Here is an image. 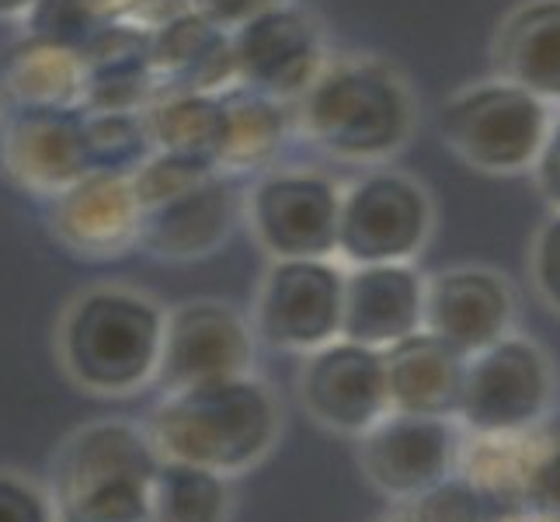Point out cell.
<instances>
[{
    "mask_svg": "<svg viewBox=\"0 0 560 522\" xmlns=\"http://www.w3.org/2000/svg\"><path fill=\"white\" fill-rule=\"evenodd\" d=\"M293 105L303 137L338 161L390 158L415 123L408 88L373 60H327Z\"/></svg>",
    "mask_w": 560,
    "mask_h": 522,
    "instance_id": "1",
    "label": "cell"
},
{
    "mask_svg": "<svg viewBox=\"0 0 560 522\" xmlns=\"http://www.w3.org/2000/svg\"><path fill=\"white\" fill-rule=\"evenodd\" d=\"M153 436L171 460L234 471L258 460L276 436L272 394L250 376L185 386L153 418Z\"/></svg>",
    "mask_w": 560,
    "mask_h": 522,
    "instance_id": "2",
    "label": "cell"
},
{
    "mask_svg": "<svg viewBox=\"0 0 560 522\" xmlns=\"http://www.w3.org/2000/svg\"><path fill=\"white\" fill-rule=\"evenodd\" d=\"M164 311L132 289L102 286L77 297L63 321V362L70 376L102 394H126L158 373Z\"/></svg>",
    "mask_w": 560,
    "mask_h": 522,
    "instance_id": "3",
    "label": "cell"
},
{
    "mask_svg": "<svg viewBox=\"0 0 560 522\" xmlns=\"http://www.w3.org/2000/svg\"><path fill=\"white\" fill-rule=\"evenodd\" d=\"M158 474L147 442L129 425H94L70 442L60 498L70 522H122L150 515Z\"/></svg>",
    "mask_w": 560,
    "mask_h": 522,
    "instance_id": "4",
    "label": "cell"
},
{
    "mask_svg": "<svg viewBox=\"0 0 560 522\" xmlns=\"http://www.w3.org/2000/svg\"><path fill=\"white\" fill-rule=\"evenodd\" d=\"M439 129L477 171L512 174L536 164L547 140V105L509 81L459 91L442 105Z\"/></svg>",
    "mask_w": 560,
    "mask_h": 522,
    "instance_id": "5",
    "label": "cell"
},
{
    "mask_svg": "<svg viewBox=\"0 0 560 522\" xmlns=\"http://www.w3.org/2000/svg\"><path fill=\"white\" fill-rule=\"evenodd\" d=\"M341 188L306 167H268L244 196L250 234L272 258H331Z\"/></svg>",
    "mask_w": 560,
    "mask_h": 522,
    "instance_id": "6",
    "label": "cell"
},
{
    "mask_svg": "<svg viewBox=\"0 0 560 522\" xmlns=\"http://www.w3.org/2000/svg\"><path fill=\"white\" fill-rule=\"evenodd\" d=\"M432 230L424 188L397 171L362 174L341 192L338 255L352 265L408 262Z\"/></svg>",
    "mask_w": 560,
    "mask_h": 522,
    "instance_id": "7",
    "label": "cell"
},
{
    "mask_svg": "<svg viewBox=\"0 0 560 522\" xmlns=\"http://www.w3.org/2000/svg\"><path fill=\"white\" fill-rule=\"evenodd\" d=\"M237 84L293 105L327 63L317 18L285 0L230 32Z\"/></svg>",
    "mask_w": 560,
    "mask_h": 522,
    "instance_id": "8",
    "label": "cell"
},
{
    "mask_svg": "<svg viewBox=\"0 0 560 522\" xmlns=\"http://www.w3.org/2000/svg\"><path fill=\"white\" fill-rule=\"evenodd\" d=\"M345 272L327 258H276L258 297V332L293 352H317L341 332Z\"/></svg>",
    "mask_w": 560,
    "mask_h": 522,
    "instance_id": "9",
    "label": "cell"
},
{
    "mask_svg": "<svg viewBox=\"0 0 560 522\" xmlns=\"http://www.w3.org/2000/svg\"><path fill=\"white\" fill-rule=\"evenodd\" d=\"M0 174L25 196L52 199L91 174L81 108H14L0 129Z\"/></svg>",
    "mask_w": 560,
    "mask_h": 522,
    "instance_id": "10",
    "label": "cell"
},
{
    "mask_svg": "<svg viewBox=\"0 0 560 522\" xmlns=\"http://www.w3.org/2000/svg\"><path fill=\"white\" fill-rule=\"evenodd\" d=\"M547 404V362L539 348L498 338L467 366L459 415L480 436L523 432Z\"/></svg>",
    "mask_w": 560,
    "mask_h": 522,
    "instance_id": "11",
    "label": "cell"
},
{
    "mask_svg": "<svg viewBox=\"0 0 560 522\" xmlns=\"http://www.w3.org/2000/svg\"><path fill=\"white\" fill-rule=\"evenodd\" d=\"M250 366L247 324L223 303L196 300L164 317L158 376L171 394L185 386L244 376Z\"/></svg>",
    "mask_w": 560,
    "mask_h": 522,
    "instance_id": "12",
    "label": "cell"
},
{
    "mask_svg": "<svg viewBox=\"0 0 560 522\" xmlns=\"http://www.w3.org/2000/svg\"><path fill=\"white\" fill-rule=\"evenodd\" d=\"M49 202L56 241L81 258H119L140 244L143 209L126 174L91 171Z\"/></svg>",
    "mask_w": 560,
    "mask_h": 522,
    "instance_id": "13",
    "label": "cell"
},
{
    "mask_svg": "<svg viewBox=\"0 0 560 522\" xmlns=\"http://www.w3.org/2000/svg\"><path fill=\"white\" fill-rule=\"evenodd\" d=\"M303 401L324 425L362 432L386 408L383 352L359 341H327L303 370Z\"/></svg>",
    "mask_w": 560,
    "mask_h": 522,
    "instance_id": "14",
    "label": "cell"
},
{
    "mask_svg": "<svg viewBox=\"0 0 560 522\" xmlns=\"http://www.w3.org/2000/svg\"><path fill=\"white\" fill-rule=\"evenodd\" d=\"M241 217V192L230 174H209L140 217V247L158 258H202L212 255Z\"/></svg>",
    "mask_w": 560,
    "mask_h": 522,
    "instance_id": "15",
    "label": "cell"
},
{
    "mask_svg": "<svg viewBox=\"0 0 560 522\" xmlns=\"http://www.w3.org/2000/svg\"><path fill=\"white\" fill-rule=\"evenodd\" d=\"M424 289L404 262L355 265L341 286V338L386 348L418 332Z\"/></svg>",
    "mask_w": 560,
    "mask_h": 522,
    "instance_id": "16",
    "label": "cell"
},
{
    "mask_svg": "<svg viewBox=\"0 0 560 522\" xmlns=\"http://www.w3.org/2000/svg\"><path fill=\"white\" fill-rule=\"evenodd\" d=\"M512 317V297L505 282L480 268H456L442 272L424 289L421 324L429 335L450 341L463 356L485 352L505 335Z\"/></svg>",
    "mask_w": 560,
    "mask_h": 522,
    "instance_id": "17",
    "label": "cell"
},
{
    "mask_svg": "<svg viewBox=\"0 0 560 522\" xmlns=\"http://www.w3.org/2000/svg\"><path fill=\"white\" fill-rule=\"evenodd\" d=\"M386 373V404L397 415L446 418L459 411L467 356L435 335H408L380 348Z\"/></svg>",
    "mask_w": 560,
    "mask_h": 522,
    "instance_id": "18",
    "label": "cell"
},
{
    "mask_svg": "<svg viewBox=\"0 0 560 522\" xmlns=\"http://www.w3.org/2000/svg\"><path fill=\"white\" fill-rule=\"evenodd\" d=\"M453 432L442 418L397 415L376 425L362 446V467L386 495H421L450 471Z\"/></svg>",
    "mask_w": 560,
    "mask_h": 522,
    "instance_id": "19",
    "label": "cell"
},
{
    "mask_svg": "<svg viewBox=\"0 0 560 522\" xmlns=\"http://www.w3.org/2000/svg\"><path fill=\"white\" fill-rule=\"evenodd\" d=\"M150 67L158 91L220 94L237 84L230 32L206 22L191 8L150 28Z\"/></svg>",
    "mask_w": 560,
    "mask_h": 522,
    "instance_id": "20",
    "label": "cell"
},
{
    "mask_svg": "<svg viewBox=\"0 0 560 522\" xmlns=\"http://www.w3.org/2000/svg\"><path fill=\"white\" fill-rule=\"evenodd\" d=\"M84 112H143L158 91L150 67V32L112 25L81 49Z\"/></svg>",
    "mask_w": 560,
    "mask_h": 522,
    "instance_id": "21",
    "label": "cell"
},
{
    "mask_svg": "<svg viewBox=\"0 0 560 522\" xmlns=\"http://www.w3.org/2000/svg\"><path fill=\"white\" fill-rule=\"evenodd\" d=\"M494 67L539 102H560V0H529L501 25Z\"/></svg>",
    "mask_w": 560,
    "mask_h": 522,
    "instance_id": "22",
    "label": "cell"
},
{
    "mask_svg": "<svg viewBox=\"0 0 560 522\" xmlns=\"http://www.w3.org/2000/svg\"><path fill=\"white\" fill-rule=\"evenodd\" d=\"M223 102V143L217 171L241 178V174H261L268 167H276L279 153L289 140V105L265 98V94L250 88H226L220 91Z\"/></svg>",
    "mask_w": 560,
    "mask_h": 522,
    "instance_id": "23",
    "label": "cell"
},
{
    "mask_svg": "<svg viewBox=\"0 0 560 522\" xmlns=\"http://www.w3.org/2000/svg\"><path fill=\"white\" fill-rule=\"evenodd\" d=\"M0 84L14 108H81L84 60L70 46L25 35L0 63Z\"/></svg>",
    "mask_w": 560,
    "mask_h": 522,
    "instance_id": "24",
    "label": "cell"
},
{
    "mask_svg": "<svg viewBox=\"0 0 560 522\" xmlns=\"http://www.w3.org/2000/svg\"><path fill=\"white\" fill-rule=\"evenodd\" d=\"M153 150L217 167L223 143V102L202 91H153L143 108Z\"/></svg>",
    "mask_w": 560,
    "mask_h": 522,
    "instance_id": "25",
    "label": "cell"
},
{
    "mask_svg": "<svg viewBox=\"0 0 560 522\" xmlns=\"http://www.w3.org/2000/svg\"><path fill=\"white\" fill-rule=\"evenodd\" d=\"M226 491L209 467L167 460L150 480L153 522H223Z\"/></svg>",
    "mask_w": 560,
    "mask_h": 522,
    "instance_id": "26",
    "label": "cell"
},
{
    "mask_svg": "<svg viewBox=\"0 0 560 522\" xmlns=\"http://www.w3.org/2000/svg\"><path fill=\"white\" fill-rule=\"evenodd\" d=\"M84 143L91 171L126 174V178L153 153L143 112H84Z\"/></svg>",
    "mask_w": 560,
    "mask_h": 522,
    "instance_id": "27",
    "label": "cell"
},
{
    "mask_svg": "<svg viewBox=\"0 0 560 522\" xmlns=\"http://www.w3.org/2000/svg\"><path fill=\"white\" fill-rule=\"evenodd\" d=\"M25 35L49 38L81 53L94 35L119 25L115 0H35V8L22 18Z\"/></svg>",
    "mask_w": 560,
    "mask_h": 522,
    "instance_id": "28",
    "label": "cell"
},
{
    "mask_svg": "<svg viewBox=\"0 0 560 522\" xmlns=\"http://www.w3.org/2000/svg\"><path fill=\"white\" fill-rule=\"evenodd\" d=\"M518 506L526 509V522H560V425L544 436H529Z\"/></svg>",
    "mask_w": 560,
    "mask_h": 522,
    "instance_id": "29",
    "label": "cell"
},
{
    "mask_svg": "<svg viewBox=\"0 0 560 522\" xmlns=\"http://www.w3.org/2000/svg\"><path fill=\"white\" fill-rule=\"evenodd\" d=\"M209 174H217V167L153 150L150 158L129 174V185H132V196H137L140 209H153V206L182 196L185 188L206 182Z\"/></svg>",
    "mask_w": 560,
    "mask_h": 522,
    "instance_id": "30",
    "label": "cell"
},
{
    "mask_svg": "<svg viewBox=\"0 0 560 522\" xmlns=\"http://www.w3.org/2000/svg\"><path fill=\"white\" fill-rule=\"evenodd\" d=\"M411 522H485V498L474 485L463 480H446L421 491Z\"/></svg>",
    "mask_w": 560,
    "mask_h": 522,
    "instance_id": "31",
    "label": "cell"
},
{
    "mask_svg": "<svg viewBox=\"0 0 560 522\" xmlns=\"http://www.w3.org/2000/svg\"><path fill=\"white\" fill-rule=\"evenodd\" d=\"M536 286L547 297L550 306L560 311V212L544 227V234L536 241Z\"/></svg>",
    "mask_w": 560,
    "mask_h": 522,
    "instance_id": "32",
    "label": "cell"
},
{
    "mask_svg": "<svg viewBox=\"0 0 560 522\" xmlns=\"http://www.w3.org/2000/svg\"><path fill=\"white\" fill-rule=\"evenodd\" d=\"M279 4H285V0H191V11H199L206 22H212L223 32H234L255 14Z\"/></svg>",
    "mask_w": 560,
    "mask_h": 522,
    "instance_id": "33",
    "label": "cell"
},
{
    "mask_svg": "<svg viewBox=\"0 0 560 522\" xmlns=\"http://www.w3.org/2000/svg\"><path fill=\"white\" fill-rule=\"evenodd\" d=\"M188 8H191V0H115V18H119V25L150 32Z\"/></svg>",
    "mask_w": 560,
    "mask_h": 522,
    "instance_id": "34",
    "label": "cell"
},
{
    "mask_svg": "<svg viewBox=\"0 0 560 522\" xmlns=\"http://www.w3.org/2000/svg\"><path fill=\"white\" fill-rule=\"evenodd\" d=\"M0 522H49V512L28 485L0 477Z\"/></svg>",
    "mask_w": 560,
    "mask_h": 522,
    "instance_id": "35",
    "label": "cell"
},
{
    "mask_svg": "<svg viewBox=\"0 0 560 522\" xmlns=\"http://www.w3.org/2000/svg\"><path fill=\"white\" fill-rule=\"evenodd\" d=\"M536 182L544 188V196L560 209V119L557 126L547 129L544 150H539V158H536Z\"/></svg>",
    "mask_w": 560,
    "mask_h": 522,
    "instance_id": "36",
    "label": "cell"
},
{
    "mask_svg": "<svg viewBox=\"0 0 560 522\" xmlns=\"http://www.w3.org/2000/svg\"><path fill=\"white\" fill-rule=\"evenodd\" d=\"M35 8V0H0V22H14V18H25Z\"/></svg>",
    "mask_w": 560,
    "mask_h": 522,
    "instance_id": "37",
    "label": "cell"
},
{
    "mask_svg": "<svg viewBox=\"0 0 560 522\" xmlns=\"http://www.w3.org/2000/svg\"><path fill=\"white\" fill-rule=\"evenodd\" d=\"M11 112H14V102H11V94L4 91V84H0V129L8 126V119H11Z\"/></svg>",
    "mask_w": 560,
    "mask_h": 522,
    "instance_id": "38",
    "label": "cell"
},
{
    "mask_svg": "<svg viewBox=\"0 0 560 522\" xmlns=\"http://www.w3.org/2000/svg\"><path fill=\"white\" fill-rule=\"evenodd\" d=\"M122 522H153V515H143V519H122Z\"/></svg>",
    "mask_w": 560,
    "mask_h": 522,
    "instance_id": "39",
    "label": "cell"
},
{
    "mask_svg": "<svg viewBox=\"0 0 560 522\" xmlns=\"http://www.w3.org/2000/svg\"><path fill=\"white\" fill-rule=\"evenodd\" d=\"M485 522H498V519H485Z\"/></svg>",
    "mask_w": 560,
    "mask_h": 522,
    "instance_id": "40",
    "label": "cell"
}]
</instances>
